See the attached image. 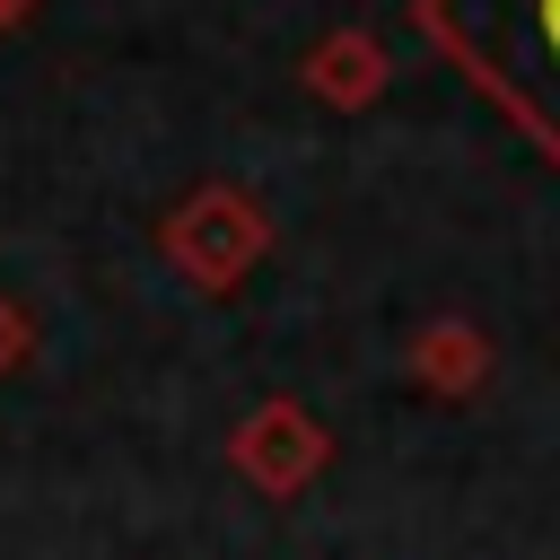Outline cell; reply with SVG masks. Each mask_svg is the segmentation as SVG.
I'll use <instances>...</instances> for the list:
<instances>
[{
	"label": "cell",
	"instance_id": "1",
	"mask_svg": "<svg viewBox=\"0 0 560 560\" xmlns=\"http://www.w3.org/2000/svg\"><path fill=\"white\" fill-rule=\"evenodd\" d=\"M455 35L490 61L481 79H499L560 140V0H464Z\"/></svg>",
	"mask_w": 560,
	"mask_h": 560
}]
</instances>
